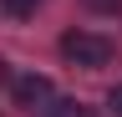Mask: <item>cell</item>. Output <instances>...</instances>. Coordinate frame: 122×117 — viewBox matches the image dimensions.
Listing matches in <instances>:
<instances>
[{
  "mask_svg": "<svg viewBox=\"0 0 122 117\" xmlns=\"http://www.w3.org/2000/svg\"><path fill=\"white\" fill-rule=\"evenodd\" d=\"M107 112H112V117H122V81L107 92Z\"/></svg>",
  "mask_w": 122,
  "mask_h": 117,
  "instance_id": "cell-5",
  "label": "cell"
},
{
  "mask_svg": "<svg viewBox=\"0 0 122 117\" xmlns=\"http://www.w3.org/2000/svg\"><path fill=\"white\" fill-rule=\"evenodd\" d=\"M61 56H66L71 66H86V71H97V66H107L117 56V46L107 36H97V31H66L61 36Z\"/></svg>",
  "mask_w": 122,
  "mask_h": 117,
  "instance_id": "cell-1",
  "label": "cell"
},
{
  "mask_svg": "<svg viewBox=\"0 0 122 117\" xmlns=\"http://www.w3.org/2000/svg\"><path fill=\"white\" fill-rule=\"evenodd\" d=\"M10 97H15V107H46V102H51V76H41V71H30V76H15Z\"/></svg>",
  "mask_w": 122,
  "mask_h": 117,
  "instance_id": "cell-2",
  "label": "cell"
},
{
  "mask_svg": "<svg viewBox=\"0 0 122 117\" xmlns=\"http://www.w3.org/2000/svg\"><path fill=\"white\" fill-rule=\"evenodd\" d=\"M5 76H10V71H5V61H0V81H5Z\"/></svg>",
  "mask_w": 122,
  "mask_h": 117,
  "instance_id": "cell-6",
  "label": "cell"
},
{
  "mask_svg": "<svg viewBox=\"0 0 122 117\" xmlns=\"http://www.w3.org/2000/svg\"><path fill=\"white\" fill-rule=\"evenodd\" d=\"M0 5H5V10H10V15H30V10H36V5H41V0H0Z\"/></svg>",
  "mask_w": 122,
  "mask_h": 117,
  "instance_id": "cell-4",
  "label": "cell"
},
{
  "mask_svg": "<svg viewBox=\"0 0 122 117\" xmlns=\"http://www.w3.org/2000/svg\"><path fill=\"white\" fill-rule=\"evenodd\" d=\"M81 5H86V10H97V15H117L122 0H81Z\"/></svg>",
  "mask_w": 122,
  "mask_h": 117,
  "instance_id": "cell-3",
  "label": "cell"
}]
</instances>
